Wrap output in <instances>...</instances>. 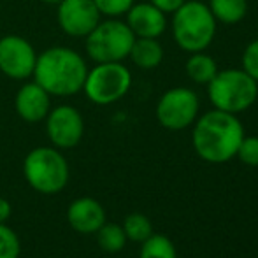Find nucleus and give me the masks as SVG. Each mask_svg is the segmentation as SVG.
I'll return each instance as SVG.
<instances>
[{"label": "nucleus", "instance_id": "nucleus-1", "mask_svg": "<svg viewBox=\"0 0 258 258\" xmlns=\"http://www.w3.org/2000/svg\"><path fill=\"white\" fill-rule=\"evenodd\" d=\"M242 139V123L232 112L213 109L195 119L191 144L197 155L209 163H225L232 160L237 155Z\"/></svg>", "mask_w": 258, "mask_h": 258}, {"label": "nucleus", "instance_id": "nucleus-2", "mask_svg": "<svg viewBox=\"0 0 258 258\" xmlns=\"http://www.w3.org/2000/svg\"><path fill=\"white\" fill-rule=\"evenodd\" d=\"M88 67L78 51L63 46H54L37 54L34 81L49 95L69 97L83 90Z\"/></svg>", "mask_w": 258, "mask_h": 258}, {"label": "nucleus", "instance_id": "nucleus-3", "mask_svg": "<svg viewBox=\"0 0 258 258\" xmlns=\"http://www.w3.org/2000/svg\"><path fill=\"white\" fill-rule=\"evenodd\" d=\"M216 25L207 4L186 0L172 13V37L183 51L199 53L209 48L216 35Z\"/></svg>", "mask_w": 258, "mask_h": 258}, {"label": "nucleus", "instance_id": "nucleus-4", "mask_svg": "<svg viewBox=\"0 0 258 258\" xmlns=\"http://www.w3.org/2000/svg\"><path fill=\"white\" fill-rule=\"evenodd\" d=\"M207 95L214 109L237 114L255 104L258 97V83L242 69H225L207 85Z\"/></svg>", "mask_w": 258, "mask_h": 258}, {"label": "nucleus", "instance_id": "nucleus-5", "mask_svg": "<svg viewBox=\"0 0 258 258\" xmlns=\"http://www.w3.org/2000/svg\"><path fill=\"white\" fill-rule=\"evenodd\" d=\"M69 174V163L58 148H35L23 160L25 179L42 195L60 194L67 186Z\"/></svg>", "mask_w": 258, "mask_h": 258}, {"label": "nucleus", "instance_id": "nucleus-6", "mask_svg": "<svg viewBox=\"0 0 258 258\" xmlns=\"http://www.w3.org/2000/svg\"><path fill=\"white\" fill-rule=\"evenodd\" d=\"M136 35L125 21L116 18L100 21L86 35V54L97 63L105 61H123L128 58Z\"/></svg>", "mask_w": 258, "mask_h": 258}, {"label": "nucleus", "instance_id": "nucleus-7", "mask_svg": "<svg viewBox=\"0 0 258 258\" xmlns=\"http://www.w3.org/2000/svg\"><path fill=\"white\" fill-rule=\"evenodd\" d=\"M132 86V74L121 61L97 63L88 71L83 85L90 102L97 105H109L118 102L128 93Z\"/></svg>", "mask_w": 258, "mask_h": 258}, {"label": "nucleus", "instance_id": "nucleus-8", "mask_svg": "<svg viewBox=\"0 0 258 258\" xmlns=\"http://www.w3.org/2000/svg\"><path fill=\"white\" fill-rule=\"evenodd\" d=\"M199 97L190 88H170L156 104V119L167 130H184L194 125L199 114Z\"/></svg>", "mask_w": 258, "mask_h": 258}, {"label": "nucleus", "instance_id": "nucleus-9", "mask_svg": "<svg viewBox=\"0 0 258 258\" xmlns=\"http://www.w3.org/2000/svg\"><path fill=\"white\" fill-rule=\"evenodd\" d=\"M46 132L58 150H71L78 146L85 134V119L72 105H58L46 116Z\"/></svg>", "mask_w": 258, "mask_h": 258}, {"label": "nucleus", "instance_id": "nucleus-10", "mask_svg": "<svg viewBox=\"0 0 258 258\" xmlns=\"http://www.w3.org/2000/svg\"><path fill=\"white\" fill-rule=\"evenodd\" d=\"M37 53L27 39L6 35L0 39V72L11 79H28L34 74Z\"/></svg>", "mask_w": 258, "mask_h": 258}, {"label": "nucleus", "instance_id": "nucleus-11", "mask_svg": "<svg viewBox=\"0 0 258 258\" xmlns=\"http://www.w3.org/2000/svg\"><path fill=\"white\" fill-rule=\"evenodd\" d=\"M100 23V11L93 0H61L58 4V25L67 35L86 37Z\"/></svg>", "mask_w": 258, "mask_h": 258}, {"label": "nucleus", "instance_id": "nucleus-12", "mask_svg": "<svg viewBox=\"0 0 258 258\" xmlns=\"http://www.w3.org/2000/svg\"><path fill=\"white\" fill-rule=\"evenodd\" d=\"M126 25L136 37H150L158 39L165 32L167 20L165 14L156 9L151 2L134 4L126 11Z\"/></svg>", "mask_w": 258, "mask_h": 258}, {"label": "nucleus", "instance_id": "nucleus-13", "mask_svg": "<svg viewBox=\"0 0 258 258\" xmlns=\"http://www.w3.org/2000/svg\"><path fill=\"white\" fill-rule=\"evenodd\" d=\"M67 221L78 234H95L105 223V209L92 197H79L67 207Z\"/></svg>", "mask_w": 258, "mask_h": 258}, {"label": "nucleus", "instance_id": "nucleus-14", "mask_svg": "<svg viewBox=\"0 0 258 258\" xmlns=\"http://www.w3.org/2000/svg\"><path fill=\"white\" fill-rule=\"evenodd\" d=\"M14 107L21 119L28 123H39L46 119L49 112V93L35 81L25 83L18 90Z\"/></svg>", "mask_w": 258, "mask_h": 258}, {"label": "nucleus", "instance_id": "nucleus-15", "mask_svg": "<svg viewBox=\"0 0 258 258\" xmlns=\"http://www.w3.org/2000/svg\"><path fill=\"white\" fill-rule=\"evenodd\" d=\"M128 58L139 69H155L162 63L163 60V48L156 39L150 37H136L130 49Z\"/></svg>", "mask_w": 258, "mask_h": 258}, {"label": "nucleus", "instance_id": "nucleus-16", "mask_svg": "<svg viewBox=\"0 0 258 258\" xmlns=\"http://www.w3.org/2000/svg\"><path fill=\"white\" fill-rule=\"evenodd\" d=\"M186 76L197 85H209L211 79L218 74V63L213 56L206 54L204 51L190 53V58L184 65Z\"/></svg>", "mask_w": 258, "mask_h": 258}, {"label": "nucleus", "instance_id": "nucleus-17", "mask_svg": "<svg viewBox=\"0 0 258 258\" xmlns=\"http://www.w3.org/2000/svg\"><path fill=\"white\" fill-rule=\"evenodd\" d=\"M207 7L214 20L223 25H235L248 14V0H209Z\"/></svg>", "mask_w": 258, "mask_h": 258}, {"label": "nucleus", "instance_id": "nucleus-18", "mask_svg": "<svg viewBox=\"0 0 258 258\" xmlns=\"http://www.w3.org/2000/svg\"><path fill=\"white\" fill-rule=\"evenodd\" d=\"M95 234H97V242H99V246L107 253L121 251V249L125 248L126 241H128L123 227L116 223H104Z\"/></svg>", "mask_w": 258, "mask_h": 258}, {"label": "nucleus", "instance_id": "nucleus-19", "mask_svg": "<svg viewBox=\"0 0 258 258\" xmlns=\"http://www.w3.org/2000/svg\"><path fill=\"white\" fill-rule=\"evenodd\" d=\"M139 258H177L174 242L162 234H151L143 242Z\"/></svg>", "mask_w": 258, "mask_h": 258}, {"label": "nucleus", "instance_id": "nucleus-20", "mask_svg": "<svg viewBox=\"0 0 258 258\" xmlns=\"http://www.w3.org/2000/svg\"><path fill=\"white\" fill-rule=\"evenodd\" d=\"M123 230L128 241L134 242H144L151 234H153V225L150 218L143 213H132L123 220Z\"/></svg>", "mask_w": 258, "mask_h": 258}, {"label": "nucleus", "instance_id": "nucleus-21", "mask_svg": "<svg viewBox=\"0 0 258 258\" xmlns=\"http://www.w3.org/2000/svg\"><path fill=\"white\" fill-rule=\"evenodd\" d=\"M21 242L18 234L6 223H0V258H20Z\"/></svg>", "mask_w": 258, "mask_h": 258}, {"label": "nucleus", "instance_id": "nucleus-22", "mask_svg": "<svg viewBox=\"0 0 258 258\" xmlns=\"http://www.w3.org/2000/svg\"><path fill=\"white\" fill-rule=\"evenodd\" d=\"M235 156H239V160H241L242 163H246V165L258 167V137L244 136V139L239 144V150Z\"/></svg>", "mask_w": 258, "mask_h": 258}, {"label": "nucleus", "instance_id": "nucleus-23", "mask_svg": "<svg viewBox=\"0 0 258 258\" xmlns=\"http://www.w3.org/2000/svg\"><path fill=\"white\" fill-rule=\"evenodd\" d=\"M97 6V9L100 11V14L109 18H116L126 14V11L134 6L136 0H93Z\"/></svg>", "mask_w": 258, "mask_h": 258}, {"label": "nucleus", "instance_id": "nucleus-24", "mask_svg": "<svg viewBox=\"0 0 258 258\" xmlns=\"http://www.w3.org/2000/svg\"><path fill=\"white\" fill-rule=\"evenodd\" d=\"M242 71L258 83V39L249 42L242 53Z\"/></svg>", "mask_w": 258, "mask_h": 258}, {"label": "nucleus", "instance_id": "nucleus-25", "mask_svg": "<svg viewBox=\"0 0 258 258\" xmlns=\"http://www.w3.org/2000/svg\"><path fill=\"white\" fill-rule=\"evenodd\" d=\"M150 2L153 4L156 9L162 11L163 14H172V13H176L186 0H150Z\"/></svg>", "mask_w": 258, "mask_h": 258}, {"label": "nucleus", "instance_id": "nucleus-26", "mask_svg": "<svg viewBox=\"0 0 258 258\" xmlns=\"http://www.w3.org/2000/svg\"><path fill=\"white\" fill-rule=\"evenodd\" d=\"M13 214V207H11V202L7 199L0 197V223H6L7 220Z\"/></svg>", "mask_w": 258, "mask_h": 258}, {"label": "nucleus", "instance_id": "nucleus-27", "mask_svg": "<svg viewBox=\"0 0 258 258\" xmlns=\"http://www.w3.org/2000/svg\"><path fill=\"white\" fill-rule=\"evenodd\" d=\"M41 2H44V4H51V6H58V4H60L61 0H41Z\"/></svg>", "mask_w": 258, "mask_h": 258}, {"label": "nucleus", "instance_id": "nucleus-28", "mask_svg": "<svg viewBox=\"0 0 258 258\" xmlns=\"http://www.w3.org/2000/svg\"><path fill=\"white\" fill-rule=\"evenodd\" d=\"M201 2H202V0H201Z\"/></svg>", "mask_w": 258, "mask_h": 258}]
</instances>
